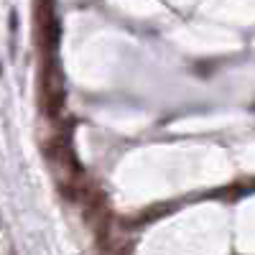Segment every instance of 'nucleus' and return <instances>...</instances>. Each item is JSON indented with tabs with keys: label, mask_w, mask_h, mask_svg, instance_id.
I'll return each mask as SVG.
<instances>
[]
</instances>
